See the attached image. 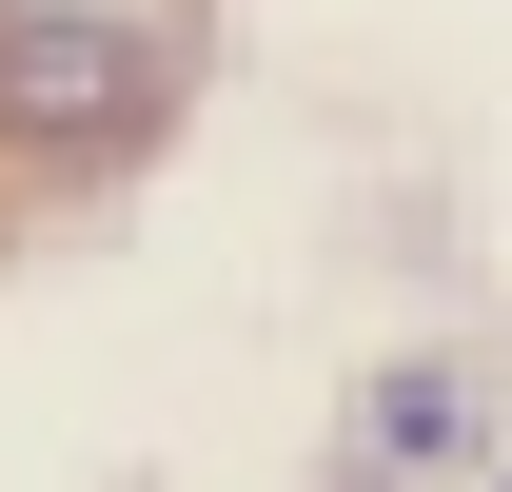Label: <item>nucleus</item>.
Wrapping results in <instances>:
<instances>
[{
    "label": "nucleus",
    "mask_w": 512,
    "mask_h": 492,
    "mask_svg": "<svg viewBox=\"0 0 512 492\" xmlns=\"http://www.w3.org/2000/svg\"><path fill=\"white\" fill-rule=\"evenodd\" d=\"M138 119H158L138 0H0V138L20 158H119Z\"/></svg>",
    "instance_id": "obj_1"
}]
</instances>
